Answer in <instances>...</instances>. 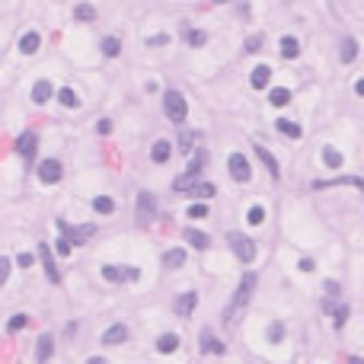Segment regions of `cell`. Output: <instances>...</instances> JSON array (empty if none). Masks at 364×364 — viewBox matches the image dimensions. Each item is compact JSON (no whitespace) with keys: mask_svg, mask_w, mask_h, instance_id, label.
<instances>
[{"mask_svg":"<svg viewBox=\"0 0 364 364\" xmlns=\"http://www.w3.org/2000/svg\"><path fill=\"white\" fill-rule=\"evenodd\" d=\"M256 284H259V278H256V272H243V278H240V284H237V294H233V303H230V310H227V320L233 317L237 310H243L249 303V297L256 294Z\"/></svg>","mask_w":364,"mask_h":364,"instance_id":"6da1fadb","label":"cell"},{"mask_svg":"<svg viewBox=\"0 0 364 364\" xmlns=\"http://www.w3.org/2000/svg\"><path fill=\"white\" fill-rule=\"evenodd\" d=\"M163 109H166V115H169V121H173V125H182V121H186V115H189L186 96L176 93V90L163 93Z\"/></svg>","mask_w":364,"mask_h":364,"instance_id":"7a4b0ae2","label":"cell"},{"mask_svg":"<svg viewBox=\"0 0 364 364\" xmlns=\"http://www.w3.org/2000/svg\"><path fill=\"white\" fill-rule=\"evenodd\" d=\"M227 243H230V249L237 252L240 262H252V259H256V243H252L246 233H227Z\"/></svg>","mask_w":364,"mask_h":364,"instance_id":"3957f363","label":"cell"},{"mask_svg":"<svg viewBox=\"0 0 364 364\" xmlns=\"http://www.w3.org/2000/svg\"><path fill=\"white\" fill-rule=\"evenodd\" d=\"M153 217H157V198L150 195V192H141L138 195V224L150 227Z\"/></svg>","mask_w":364,"mask_h":364,"instance_id":"277c9868","label":"cell"},{"mask_svg":"<svg viewBox=\"0 0 364 364\" xmlns=\"http://www.w3.org/2000/svg\"><path fill=\"white\" fill-rule=\"evenodd\" d=\"M227 169H230V176H233L237 182H249L252 179V173H249V163H246V157L243 153H233L227 160Z\"/></svg>","mask_w":364,"mask_h":364,"instance_id":"5b68a950","label":"cell"},{"mask_svg":"<svg viewBox=\"0 0 364 364\" xmlns=\"http://www.w3.org/2000/svg\"><path fill=\"white\" fill-rule=\"evenodd\" d=\"M39 256H42V265H45V278L51 284H58V269H55V249H48V246H39Z\"/></svg>","mask_w":364,"mask_h":364,"instance_id":"8992f818","label":"cell"},{"mask_svg":"<svg viewBox=\"0 0 364 364\" xmlns=\"http://www.w3.org/2000/svg\"><path fill=\"white\" fill-rule=\"evenodd\" d=\"M39 179L48 182V186H51V182H58V179H61V163H58V160H42V166H39Z\"/></svg>","mask_w":364,"mask_h":364,"instance_id":"52a82bcc","label":"cell"},{"mask_svg":"<svg viewBox=\"0 0 364 364\" xmlns=\"http://www.w3.org/2000/svg\"><path fill=\"white\" fill-rule=\"evenodd\" d=\"M201 355H224V342L211 332H201Z\"/></svg>","mask_w":364,"mask_h":364,"instance_id":"ba28073f","label":"cell"},{"mask_svg":"<svg viewBox=\"0 0 364 364\" xmlns=\"http://www.w3.org/2000/svg\"><path fill=\"white\" fill-rule=\"evenodd\" d=\"M192 198H214V192H217V186L214 182H192V186L186 189Z\"/></svg>","mask_w":364,"mask_h":364,"instance_id":"9c48e42d","label":"cell"},{"mask_svg":"<svg viewBox=\"0 0 364 364\" xmlns=\"http://www.w3.org/2000/svg\"><path fill=\"white\" fill-rule=\"evenodd\" d=\"M249 83H252V87H256V90H265V87H269V83H272V67H265V64H259L256 70H252V77H249Z\"/></svg>","mask_w":364,"mask_h":364,"instance_id":"30bf717a","label":"cell"},{"mask_svg":"<svg viewBox=\"0 0 364 364\" xmlns=\"http://www.w3.org/2000/svg\"><path fill=\"white\" fill-rule=\"evenodd\" d=\"M186 243L189 246H195V249H208V233H201V230H195V227H186Z\"/></svg>","mask_w":364,"mask_h":364,"instance_id":"8fae6325","label":"cell"},{"mask_svg":"<svg viewBox=\"0 0 364 364\" xmlns=\"http://www.w3.org/2000/svg\"><path fill=\"white\" fill-rule=\"evenodd\" d=\"M128 339V326H112V329L102 332V345H118Z\"/></svg>","mask_w":364,"mask_h":364,"instance_id":"7c38bea8","label":"cell"},{"mask_svg":"<svg viewBox=\"0 0 364 364\" xmlns=\"http://www.w3.org/2000/svg\"><path fill=\"white\" fill-rule=\"evenodd\" d=\"M256 153H259V160H262V166L269 169V173H272L275 179L281 176V166H278V160H275V157L269 153V147H256Z\"/></svg>","mask_w":364,"mask_h":364,"instance_id":"4fadbf2b","label":"cell"},{"mask_svg":"<svg viewBox=\"0 0 364 364\" xmlns=\"http://www.w3.org/2000/svg\"><path fill=\"white\" fill-rule=\"evenodd\" d=\"M195 300H198V294H195V291H189V294H182V297L176 300V313H179V317H189V313L195 310Z\"/></svg>","mask_w":364,"mask_h":364,"instance_id":"5bb4252c","label":"cell"},{"mask_svg":"<svg viewBox=\"0 0 364 364\" xmlns=\"http://www.w3.org/2000/svg\"><path fill=\"white\" fill-rule=\"evenodd\" d=\"M39 45H42L39 32H26V35L19 39V51H22V55H35V51H39Z\"/></svg>","mask_w":364,"mask_h":364,"instance_id":"9a60e30c","label":"cell"},{"mask_svg":"<svg viewBox=\"0 0 364 364\" xmlns=\"http://www.w3.org/2000/svg\"><path fill=\"white\" fill-rule=\"evenodd\" d=\"M48 99H51V83H48V80H39V83L32 87V102L42 106V102H48Z\"/></svg>","mask_w":364,"mask_h":364,"instance_id":"2e32d148","label":"cell"},{"mask_svg":"<svg viewBox=\"0 0 364 364\" xmlns=\"http://www.w3.org/2000/svg\"><path fill=\"white\" fill-rule=\"evenodd\" d=\"M16 150H19V157H32L35 153V135H32V131H22V135H19Z\"/></svg>","mask_w":364,"mask_h":364,"instance_id":"e0dca14e","label":"cell"},{"mask_svg":"<svg viewBox=\"0 0 364 364\" xmlns=\"http://www.w3.org/2000/svg\"><path fill=\"white\" fill-rule=\"evenodd\" d=\"M176 348H179V335L166 332V335H160V339H157V351H160V355H173Z\"/></svg>","mask_w":364,"mask_h":364,"instance_id":"ac0fdd59","label":"cell"},{"mask_svg":"<svg viewBox=\"0 0 364 364\" xmlns=\"http://www.w3.org/2000/svg\"><path fill=\"white\" fill-rule=\"evenodd\" d=\"M51 351H55V339L45 332V335L39 339V348H35V358H39V361H48V358H51Z\"/></svg>","mask_w":364,"mask_h":364,"instance_id":"d6986e66","label":"cell"},{"mask_svg":"<svg viewBox=\"0 0 364 364\" xmlns=\"http://www.w3.org/2000/svg\"><path fill=\"white\" fill-rule=\"evenodd\" d=\"M323 163L329 166V169H342V163H345V157L339 153L335 147H323Z\"/></svg>","mask_w":364,"mask_h":364,"instance_id":"ffe728a7","label":"cell"},{"mask_svg":"<svg viewBox=\"0 0 364 364\" xmlns=\"http://www.w3.org/2000/svg\"><path fill=\"white\" fill-rule=\"evenodd\" d=\"M339 58H342V64H351V61L358 58V39H345V42H342V51H339Z\"/></svg>","mask_w":364,"mask_h":364,"instance_id":"44dd1931","label":"cell"},{"mask_svg":"<svg viewBox=\"0 0 364 364\" xmlns=\"http://www.w3.org/2000/svg\"><path fill=\"white\" fill-rule=\"evenodd\" d=\"M297 55H300V42H297V39H291V35H284V39H281V58L294 61Z\"/></svg>","mask_w":364,"mask_h":364,"instance_id":"7402d4cb","label":"cell"},{"mask_svg":"<svg viewBox=\"0 0 364 364\" xmlns=\"http://www.w3.org/2000/svg\"><path fill=\"white\" fill-rule=\"evenodd\" d=\"M150 160L153 163H166L169 160V141H157L150 147Z\"/></svg>","mask_w":364,"mask_h":364,"instance_id":"603a6c76","label":"cell"},{"mask_svg":"<svg viewBox=\"0 0 364 364\" xmlns=\"http://www.w3.org/2000/svg\"><path fill=\"white\" fill-rule=\"evenodd\" d=\"M182 262H186V249H169L166 256H163V265H166V269H179Z\"/></svg>","mask_w":364,"mask_h":364,"instance_id":"cb8c5ba5","label":"cell"},{"mask_svg":"<svg viewBox=\"0 0 364 364\" xmlns=\"http://www.w3.org/2000/svg\"><path fill=\"white\" fill-rule=\"evenodd\" d=\"M58 102H61V106H67V109H77V106H80V99H77V93L70 90V87H64V90H58Z\"/></svg>","mask_w":364,"mask_h":364,"instance_id":"d4e9b609","label":"cell"},{"mask_svg":"<svg viewBox=\"0 0 364 364\" xmlns=\"http://www.w3.org/2000/svg\"><path fill=\"white\" fill-rule=\"evenodd\" d=\"M93 208L99 211V214H112V211H115V201L109 198V195H96V198H93Z\"/></svg>","mask_w":364,"mask_h":364,"instance_id":"484cf974","label":"cell"},{"mask_svg":"<svg viewBox=\"0 0 364 364\" xmlns=\"http://www.w3.org/2000/svg\"><path fill=\"white\" fill-rule=\"evenodd\" d=\"M269 102H272V106H288V102H291V93H288L284 87H275V90L269 93Z\"/></svg>","mask_w":364,"mask_h":364,"instance_id":"4316f807","label":"cell"},{"mask_svg":"<svg viewBox=\"0 0 364 364\" xmlns=\"http://www.w3.org/2000/svg\"><path fill=\"white\" fill-rule=\"evenodd\" d=\"M201 166H204V150H198L195 157H192V163H189V169H186V176H192V179H198V173H201Z\"/></svg>","mask_w":364,"mask_h":364,"instance_id":"83f0119b","label":"cell"},{"mask_svg":"<svg viewBox=\"0 0 364 364\" xmlns=\"http://www.w3.org/2000/svg\"><path fill=\"white\" fill-rule=\"evenodd\" d=\"M278 131L288 138H300V125H294V121H288V118H278Z\"/></svg>","mask_w":364,"mask_h":364,"instance_id":"f1b7e54d","label":"cell"},{"mask_svg":"<svg viewBox=\"0 0 364 364\" xmlns=\"http://www.w3.org/2000/svg\"><path fill=\"white\" fill-rule=\"evenodd\" d=\"M74 16L83 19V22H93V19H96V7H93V4H80V7L74 10Z\"/></svg>","mask_w":364,"mask_h":364,"instance_id":"f546056e","label":"cell"},{"mask_svg":"<svg viewBox=\"0 0 364 364\" xmlns=\"http://www.w3.org/2000/svg\"><path fill=\"white\" fill-rule=\"evenodd\" d=\"M102 278H106V281H112V284L125 281V275H121V269H118V265H102Z\"/></svg>","mask_w":364,"mask_h":364,"instance_id":"4dcf8cb0","label":"cell"},{"mask_svg":"<svg viewBox=\"0 0 364 364\" xmlns=\"http://www.w3.org/2000/svg\"><path fill=\"white\" fill-rule=\"evenodd\" d=\"M204 42H208V32H204V29H192L189 32V45L192 48H201Z\"/></svg>","mask_w":364,"mask_h":364,"instance_id":"1f68e13d","label":"cell"},{"mask_svg":"<svg viewBox=\"0 0 364 364\" xmlns=\"http://www.w3.org/2000/svg\"><path fill=\"white\" fill-rule=\"evenodd\" d=\"M118 51H121V42H118V39H102V55L115 58Z\"/></svg>","mask_w":364,"mask_h":364,"instance_id":"d6a6232c","label":"cell"},{"mask_svg":"<svg viewBox=\"0 0 364 364\" xmlns=\"http://www.w3.org/2000/svg\"><path fill=\"white\" fill-rule=\"evenodd\" d=\"M246 221H249L252 227H259V224L265 221V208H259V204H256V208H249V214H246Z\"/></svg>","mask_w":364,"mask_h":364,"instance_id":"836d02e7","label":"cell"},{"mask_svg":"<svg viewBox=\"0 0 364 364\" xmlns=\"http://www.w3.org/2000/svg\"><path fill=\"white\" fill-rule=\"evenodd\" d=\"M10 272H13V262H10L7 256H0V284H7V278Z\"/></svg>","mask_w":364,"mask_h":364,"instance_id":"e575fe53","label":"cell"},{"mask_svg":"<svg viewBox=\"0 0 364 364\" xmlns=\"http://www.w3.org/2000/svg\"><path fill=\"white\" fill-rule=\"evenodd\" d=\"M22 326H26V313H16V317H10V323H7V329H10V332H19Z\"/></svg>","mask_w":364,"mask_h":364,"instance_id":"d590c367","label":"cell"},{"mask_svg":"<svg viewBox=\"0 0 364 364\" xmlns=\"http://www.w3.org/2000/svg\"><path fill=\"white\" fill-rule=\"evenodd\" d=\"M281 339H284V326L281 323H272L269 326V342H281Z\"/></svg>","mask_w":364,"mask_h":364,"instance_id":"8d00e7d4","label":"cell"},{"mask_svg":"<svg viewBox=\"0 0 364 364\" xmlns=\"http://www.w3.org/2000/svg\"><path fill=\"white\" fill-rule=\"evenodd\" d=\"M189 217H195V221L208 217V204H192V208H189Z\"/></svg>","mask_w":364,"mask_h":364,"instance_id":"74e56055","label":"cell"},{"mask_svg":"<svg viewBox=\"0 0 364 364\" xmlns=\"http://www.w3.org/2000/svg\"><path fill=\"white\" fill-rule=\"evenodd\" d=\"M147 45H150V48H160V45H169V35H166V32H160V35H150V39H147Z\"/></svg>","mask_w":364,"mask_h":364,"instance_id":"f35d334b","label":"cell"},{"mask_svg":"<svg viewBox=\"0 0 364 364\" xmlns=\"http://www.w3.org/2000/svg\"><path fill=\"white\" fill-rule=\"evenodd\" d=\"M58 256H70V240H58Z\"/></svg>","mask_w":364,"mask_h":364,"instance_id":"ab89813d","label":"cell"},{"mask_svg":"<svg viewBox=\"0 0 364 364\" xmlns=\"http://www.w3.org/2000/svg\"><path fill=\"white\" fill-rule=\"evenodd\" d=\"M345 320H348V307H339L335 310V326H345Z\"/></svg>","mask_w":364,"mask_h":364,"instance_id":"60d3db41","label":"cell"},{"mask_svg":"<svg viewBox=\"0 0 364 364\" xmlns=\"http://www.w3.org/2000/svg\"><path fill=\"white\" fill-rule=\"evenodd\" d=\"M259 48H262V39H259V35H252V39L246 42V51H259Z\"/></svg>","mask_w":364,"mask_h":364,"instance_id":"b9f144b4","label":"cell"},{"mask_svg":"<svg viewBox=\"0 0 364 364\" xmlns=\"http://www.w3.org/2000/svg\"><path fill=\"white\" fill-rule=\"evenodd\" d=\"M16 265H22V269H29V265H32V256H29V252H19V256H16Z\"/></svg>","mask_w":364,"mask_h":364,"instance_id":"7bdbcfd3","label":"cell"},{"mask_svg":"<svg viewBox=\"0 0 364 364\" xmlns=\"http://www.w3.org/2000/svg\"><path fill=\"white\" fill-rule=\"evenodd\" d=\"M121 275H125V281H138L141 269H121Z\"/></svg>","mask_w":364,"mask_h":364,"instance_id":"ee69618b","label":"cell"},{"mask_svg":"<svg viewBox=\"0 0 364 364\" xmlns=\"http://www.w3.org/2000/svg\"><path fill=\"white\" fill-rule=\"evenodd\" d=\"M96 131H99V135H109V131H112V121H109V118H102L99 125H96Z\"/></svg>","mask_w":364,"mask_h":364,"instance_id":"f6af8a7d","label":"cell"},{"mask_svg":"<svg viewBox=\"0 0 364 364\" xmlns=\"http://www.w3.org/2000/svg\"><path fill=\"white\" fill-rule=\"evenodd\" d=\"M317 265H313V259H300V272H313Z\"/></svg>","mask_w":364,"mask_h":364,"instance_id":"bcb514c9","label":"cell"},{"mask_svg":"<svg viewBox=\"0 0 364 364\" xmlns=\"http://www.w3.org/2000/svg\"><path fill=\"white\" fill-rule=\"evenodd\" d=\"M192 150V135H182V153Z\"/></svg>","mask_w":364,"mask_h":364,"instance_id":"7dc6e473","label":"cell"},{"mask_svg":"<svg viewBox=\"0 0 364 364\" xmlns=\"http://www.w3.org/2000/svg\"><path fill=\"white\" fill-rule=\"evenodd\" d=\"M211 4H227V0H211Z\"/></svg>","mask_w":364,"mask_h":364,"instance_id":"c3c4849f","label":"cell"}]
</instances>
